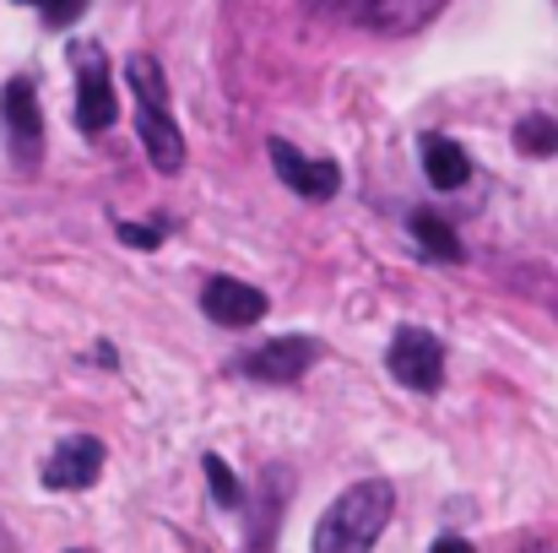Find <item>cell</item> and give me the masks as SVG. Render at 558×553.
<instances>
[{
	"label": "cell",
	"mask_w": 558,
	"mask_h": 553,
	"mask_svg": "<svg viewBox=\"0 0 558 553\" xmlns=\"http://www.w3.org/2000/svg\"><path fill=\"white\" fill-rule=\"evenodd\" d=\"M390 510H396V489L385 478L348 483L331 500V510L315 521V553H374L379 532L390 527Z\"/></svg>",
	"instance_id": "obj_1"
},
{
	"label": "cell",
	"mask_w": 558,
	"mask_h": 553,
	"mask_svg": "<svg viewBox=\"0 0 558 553\" xmlns=\"http://www.w3.org/2000/svg\"><path fill=\"white\" fill-rule=\"evenodd\" d=\"M131 76V93H136V136L153 158L158 175H180L185 169V136H180V120L169 109V82H163V65L153 55H131L125 65Z\"/></svg>",
	"instance_id": "obj_2"
},
{
	"label": "cell",
	"mask_w": 558,
	"mask_h": 553,
	"mask_svg": "<svg viewBox=\"0 0 558 553\" xmlns=\"http://www.w3.org/2000/svg\"><path fill=\"white\" fill-rule=\"evenodd\" d=\"M0 120H5V153L22 175H33L44 164V109L27 76L0 87Z\"/></svg>",
	"instance_id": "obj_3"
},
{
	"label": "cell",
	"mask_w": 558,
	"mask_h": 553,
	"mask_svg": "<svg viewBox=\"0 0 558 553\" xmlns=\"http://www.w3.org/2000/svg\"><path fill=\"white\" fill-rule=\"evenodd\" d=\"M71 71H76V125L82 131H109L120 104L109 87V60L98 44H71Z\"/></svg>",
	"instance_id": "obj_4"
},
{
	"label": "cell",
	"mask_w": 558,
	"mask_h": 553,
	"mask_svg": "<svg viewBox=\"0 0 558 553\" xmlns=\"http://www.w3.org/2000/svg\"><path fill=\"white\" fill-rule=\"evenodd\" d=\"M342 22H359L369 33H417L439 16L445 0H320Z\"/></svg>",
	"instance_id": "obj_5"
},
{
	"label": "cell",
	"mask_w": 558,
	"mask_h": 553,
	"mask_svg": "<svg viewBox=\"0 0 558 553\" xmlns=\"http://www.w3.org/2000/svg\"><path fill=\"white\" fill-rule=\"evenodd\" d=\"M385 364L412 390H439V380H445V342L434 332H423V326H401Z\"/></svg>",
	"instance_id": "obj_6"
},
{
	"label": "cell",
	"mask_w": 558,
	"mask_h": 553,
	"mask_svg": "<svg viewBox=\"0 0 558 553\" xmlns=\"http://www.w3.org/2000/svg\"><path fill=\"white\" fill-rule=\"evenodd\" d=\"M271 169H277V180L288 184L293 195H304V201H331L337 190H342V169L331 164V158H304L293 142H282V136H271Z\"/></svg>",
	"instance_id": "obj_7"
},
{
	"label": "cell",
	"mask_w": 558,
	"mask_h": 553,
	"mask_svg": "<svg viewBox=\"0 0 558 553\" xmlns=\"http://www.w3.org/2000/svg\"><path fill=\"white\" fill-rule=\"evenodd\" d=\"M104 472V440L93 434H71L54 445V456L44 461V489H60V494H76L87 483H98Z\"/></svg>",
	"instance_id": "obj_8"
},
{
	"label": "cell",
	"mask_w": 558,
	"mask_h": 553,
	"mask_svg": "<svg viewBox=\"0 0 558 553\" xmlns=\"http://www.w3.org/2000/svg\"><path fill=\"white\" fill-rule=\"evenodd\" d=\"M315 353L320 348L310 337H271L255 353H244V374L250 380H271V385H293V380H304V369L315 364Z\"/></svg>",
	"instance_id": "obj_9"
},
{
	"label": "cell",
	"mask_w": 558,
	"mask_h": 553,
	"mask_svg": "<svg viewBox=\"0 0 558 553\" xmlns=\"http://www.w3.org/2000/svg\"><path fill=\"white\" fill-rule=\"evenodd\" d=\"M201 310L217 326H255L266 315V293L250 288V282H239V277H211L201 288Z\"/></svg>",
	"instance_id": "obj_10"
},
{
	"label": "cell",
	"mask_w": 558,
	"mask_h": 553,
	"mask_svg": "<svg viewBox=\"0 0 558 553\" xmlns=\"http://www.w3.org/2000/svg\"><path fill=\"white\" fill-rule=\"evenodd\" d=\"M417 158H423V175H428L434 190H456V184L472 180L466 153H461L456 142H445V136H423V142H417Z\"/></svg>",
	"instance_id": "obj_11"
},
{
	"label": "cell",
	"mask_w": 558,
	"mask_h": 553,
	"mask_svg": "<svg viewBox=\"0 0 558 553\" xmlns=\"http://www.w3.org/2000/svg\"><path fill=\"white\" fill-rule=\"evenodd\" d=\"M412 233H417V239H423V250H428V255H439V261H461V255H466V250H461V239L450 233V223H439L434 212H417V217H412Z\"/></svg>",
	"instance_id": "obj_12"
},
{
	"label": "cell",
	"mask_w": 558,
	"mask_h": 553,
	"mask_svg": "<svg viewBox=\"0 0 558 553\" xmlns=\"http://www.w3.org/2000/svg\"><path fill=\"white\" fill-rule=\"evenodd\" d=\"M515 147L526 153V158H554L558 153V125L548 115H526L521 125H515Z\"/></svg>",
	"instance_id": "obj_13"
},
{
	"label": "cell",
	"mask_w": 558,
	"mask_h": 553,
	"mask_svg": "<svg viewBox=\"0 0 558 553\" xmlns=\"http://www.w3.org/2000/svg\"><path fill=\"white\" fill-rule=\"evenodd\" d=\"M206 478H211V500H217V505H228V510L244 505V489H239V478L228 472L222 456H206Z\"/></svg>",
	"instance_id": "obj_14"
},
{
	"label": "cell",
	"mask_w": 558,
	"mask_h": 553,
	"mask_svg": "<svg viewBox=\"0 0 558 553\" xmlns=\"http://www.w3.org/2000/svg\"><path fill=\"white\" fill-rule=\"evenodd\" d=\"M82 11H87V0H44V22L49 27H71Z\"/></svg>",
	"instance_id": "obj_15"
},
{
	"label": "cell",
	"mask_w": 558,
	"mask_h": 553,
	"mask_svg": "<svg viewBox=\"0 0 558 553\" xmlns=\"http://www.w3.org/2000/svg\"><path fill=\"white\" fill-rule=\"evenodd\" d=\"M120 239H125V244H142V250H158V244H163V228H136V223H120Z\"/></svg>",
	"instance_id": "obj_16"
},
{
	"label": "cell",
	"mask_w": 558,
	"mask_h": 553,
	"mask_svg": "<svg viewBox=\"0 0 558 553\" xmlns=\"http://www.w3.org/2000/svg\"><path fill=\"white\" fill-rule=\"evenodd\" d=\"M428 553H477V549H472L466 538H439V543H434Z\"/></svg>",
	"instance_id": "obj_17"
},
{
	"label": "cell",
	"mask_w": 558,
	"mask_h": 553,
	"mask_svg": "<svg viewBox=\"0 0 558 553\" xmlns=\"http://www.w3.org/2000/svg\"><path fill=\"white\" fill-rule=\"evenodd\" d=\"M27 5H44V0H27Z\"/></svg>",
	"instance_id": "obj_18"
},
{
	"label": "cell",
	"mask_w": 558,
	"mask_h": 553,
	"mask_svg": "<svg viewBox=\"0 0 558 553\" xmlns=\"http://www.w3.org/2000/svg\"><path fill=\"white\" fill-rule=\"evenodd\" d=\"M0 549H5V538H0Z\"/></svg>",
	"instance_id": "obj_19"
},
{
	"label": "cell",
	"mask_w": 558,
	"mask_h": 553,
	"mask_svg": "<svg viewBox=\"0 0 558 553\" xmlns=\"http://www.w3.org/2000/svg\"><path fill=\"white\" fill-rule=\"evenodd\" d=\"M543 553H548V549H543Z\"/></svg>",
	"instance_id": "obj_20"
}]
</instances>
